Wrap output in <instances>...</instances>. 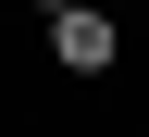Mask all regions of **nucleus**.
Returning a JSON list of instances; mask_svg holds the SVG:
<instances>
[{
    "mask_svg": "<svg viewBox=\"0 0 149 137\" xmlns=\"http://www.w3.org/2000/svg\"><path fill=\"white\" fill-rule=\"evenodd\" d=\"M37 13H74V0H37Z\"/></svg>",
    "mask_w": 149,
    "mask_h": 137,
    "instance_id": "obj_2",
    "label": "nucleus"
},
{
    "mask_svg": "<svg viewBox=\"0 0 149 137\" xmlns=\"http://www.w3.org/2000/svg\"><path fill=\"white\" fill-rule=\"evenodd\" d=\"M50 63H62V75H112V63H124L112 0H74V13H50Z\"/></svg>",
    "mask_w": 149,
    "mask_h": 137,
    "instance_id": "obj_1",
    "label": "nucleus"
}]
</instances>
